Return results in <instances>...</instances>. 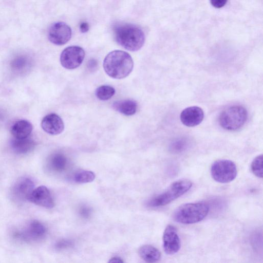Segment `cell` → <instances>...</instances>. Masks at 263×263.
Segmentation results:
<instances>
[{
	"label": "cell",
	"mask_w": 263,
	"mask_h": 263,
	"mask_svg": "<svg viewBox=\"0 0 263 263\" xmlns=\"http://www.w3.org/2000/svg\"><path fill=\"white\" fill-rule=\"evenodd\" d=\"M28 201L47 209H51L54 205L50 191L47 187L43 185L33 190Z\"/></svg>",
	"instance_id": "obj_12"
},
{
	"label": "cell",
	"mask_w": 263,
	"mask_h": 263,
	"mask_svg": "<svg viewBox=\"0 0 263 263\" xmlns=\"http://www.w3.org/2000/svg\"><path fill=\"white\" fill-rule=\"evenodd\" d=\"M71 245V242L67 240H62L55 244V248L58 250L67 248Z\"/></svg>",
	"instance_id": "obj_23"
},
{
	"label": "cell",
	"mask_w": 263,
	"mask_h": 263,
	"mask_svg": "<svg viewBox=\"0 0 263 263\" xmlns=\"http://www.w3.org/2000/svg\"><path fill=\"white\" fill-rule=\"evenodd\" d=\"M162 239L163 249L166 254L173 255L178 252L181 246L180 240L177 229L174 226H167Z\"/></svg>",
	"instance_id": "obj_11"
},
{
	"label": "cell",
	"mask_w": 263,
	"mask_h": 263,
	"mask_svg": "<svg viewBox=\"0 0 263 263\" xmlns=\"http://www.w3.org/2000/svg\"><path fill=\"white\" fill-rule=\"evenodd\" d=\"M117 42L125 49L136 51L144 45L145 35L138 26L127 23L116 25L114 29Z\"/></svg>",
	"instance_id": "obj_2"
},
{
	"label": "cell",
	"mask_w": 263,
	"mask_h": 263,
	"mask_svg": "<svg viewBox=\"0 0 263 263\" xmlns=\"http://www.w3.org/2000/svg\"><path fill=\"white\" fill-rule=\"evenodd\" d=\"M109 262H115V263H121L123 262V261L120 258L115 257L111 258L108 261Z\"/></svg>",
	"instance_id": "obj_28"
},
{
	"label": "cell",
	"mask_w": 263,
	"mask_h": 263,
	"mask_svg": "<svg viewBox=\"0 0 263 263\" xmlns=\"http://www.w3.org/2000/svg\"><path fill=\"white\" fill-rule=\"evenodd\" d=\"M192 186V182L188 179L176 181L164 192L151 199L147 204L151 207L165 205L183 195Z\"/></svg>",
	"instance_id": "obj_4"
},
{
	"label": "cell",
	"mask_w": 263,
	"mask_h": 263,
	"mask_svg": "<svg viewBox=\"0 0 263 263\" xmlns=\"http://www.w3.org/2000/svg\"><path fill=\"white\" fill-rule=\"evenodd\" d=\"M263 156L261 154L255 157L251 164V170L254 175L257 177H262Z\"/></svg>",
	"instance_id": "obj_22"
},
{
	"label": "cell",
	"mask_w": 263,
	"mask_h": 263,
	"mask_svg": "<svg viewBox=\"0 0 263 263\" xmlns=\"http://www.w3.org/2000/svg\"><path fill=\"white\" fill-rule=\"evenodd\" d=\"M34 189V183L29 177H24L18 179L12 186L11 195L14 200L22 202L29 200Z\"/></svg>",
	"instance_id": "obj_10"
},
{
	"label": "cell",
	"mask_w": 263,
	"mask_h": 263,
	"mask_svg": "<svg viewBox=\"0 0 263 263\" xmlns=\"http://www.w3.org/2000/svg\"><path fill=\"white\" fill-rule=\"evenodd\" d=\"M71 36V29L65 23L62 22L52 24L48 32L49 40L57 45H62L68 42Z\"/></svg>",
	"instance_id": "obj_8"
},
{
	"label": "cell",
	"mask_w": 263,
	"mask_h": 263,
	"mask_svg": "<svg viewBox=\"0 0 263 263\" xmlns=\"http://www.w3.org/2000/svg\"><path fill=\"white\" fill-rule=\"evenodd\" d=\"M49 164L51 168L54 171H62L66 167L67 159L63 154H54L51 157Z\"/></svg>",
	"instance_id": "obj_19"
},
{
	"label": "cell",
	"mask_w": 263,
	"mask_h": 263,
	"mask_svg": "<svg viewBox=\"0 0 263 263\" xmlns=\"http://www.w3.org/2000/svg\"><path fill=\"white\" fill-rule=\"evenodd\" d=\"M41 126L46 133L52 135L61 134L64 129V124L62 119L53 113L48 114L43 118Z\"/></svg>",
	"instance_id": "obj_14"
},
{
	"label": "cell",
	"mask_w": 263,
	"mask_h": 263,
	"mask_svg": "<svg viewBox=\"0 0 263 263\" xmlns=\"http://www.w3.org/2000/svg\"><path fill=\"white\" fill-rule=\"evenodd\" d=\"M95 93L99 100L105 101L109 100L115 95V89L109 85H102L97 88Z\"/></svg>",
	"instance_id": "obj_20"
},
{
	"label": "cell",
	"mask_w": 263,
	"mask_h": 263,
	"mask_svg": "<svg viewBox=\"0 0 263 263\" xmlns=\"http://www.w3.org/2000/svg\"><path fill=\"white\" fill-rule=\"evenodd\" d=\"M112 106L115 110L126 116L134 115L137 109V102L129 99L116 101Z\"/></svg>",
	"instance_id": "obj_17"
},
{
	"label": "cell",
	"mask_w": 263,
	"mask_h": 263,
	"mask_svg": "<svg viewBox=\"0 0 263 263\" xmlns=\"http://www.w3.org/2000/svg\"><path fill=\"white\" fill-rule=\"evenodd\" d=\"M211 174L216 181L229 183L236 178L237 174L235 164L230 160L220 159L215 161L211 167Z\"/></svg>",
	"instance_id": "obj_6"
},
{
	"label": "cell",
	"mask_w": 263,
	"mask_h": 263,
	"mask_svg": "<svg viewBox=\"0 0 263 263\" xmlns=\"http://www.w3.org/2000/svg\"><path fill=\"white\" fill-rule=\"evenodd\" d=\"M80 29L81 32L85 33L89 30V25L86 22H82L80 25Z\"/></svg>",
	"instance_id": "obj_26"
},
{
	"label": "cell",
	"mask_w": 263,
	"mask_h": 263,
	"mask_svg": "<svg viewBox=\"0 0 263 263\" xmlns=\"http://www.w3.org/2000/svg\"><path fill=\"white\" fill-rule=\"evenodd\" d=\"M227 2V0H210L211 5L216 8L223 7Z\"/></svg>",
	"instance_id": "obj_24"
},
{
	"label": "cell",
	"mask_w": 263,
	"mask_h": 263,
	"mask_svg": "<svg viewBox=\"0 0 263 263\" xmlns=\"http://www.w3.org/2000/svg\"><path fill=\"white\" fill-rule=\"evenodd\" d=\"M96 176L90 171H81L75 174L73 179L77 183H86L93 181Z\"/></svg>",
	"instance_id": "obj_21"
},
{
	"label": "cell",
	"mask_w": 263,
	"mask_h": 263,
	"mask_svg": "<svg viewBox=\"0 0 263 263\" xmlns=\"http://www.w3.org/2000/svg\"><path fill=\"white\" fill-rule=\"evenodd\" d=\"M209 206L204 202H198L182 204L174 211L175 221L183 224H192L202 220L208 215Z\"/></svg>",
	"instance_id": "obj_3"
},
{
	"label": "cell",
	"mask_w": 263,
	"mask_h": 263,
	"mask_svg": "<svg viewBox=\"0 0 263 263\" xmlns=\"http://www.w3.org/2000/svg\"><path fill=\"white\" fill-rule=\"evenodd\" d=\"M46 232V229L42 223L33 220L28 223L23 231L15 232L14 236L24 241L37 240L43 237Z\"/></svg>",
	"instance_id": "obj_9"
},
{
	"label": "cell",
	"mask_w": 263,
	"mask_h": 263,
	"mask_svg": "<svg viewBox=\"0 0 263 263\" xmlns=\"http://www.w3.org/2000/svg\"><path fill=\"white\" fill-rule=\"evenodd\" d=\"M80 214L82 216L87 217L90 214V210L87 207H82L80 210Z\"/></svg>",
	"instance_id": "obj_25"
},
{
	"label": "cell",
	"mask_w": 263,
	"mask_h": 263,
	"mask_svg": "<svg viewBox=\"0 0 263 263\" xmlns=\"http://www.w3.org/2000/svg\"><path fill=\"white\" fill-rule=\"evenodd\" d=\"M32 129V125L29 121L20 120L13 124L11 128V133L15 138H26L29 137Z\"/></svg>",
	"instance_id": "obj_15"
},
{
	"label": "cell",
	"mask_w": 263,
	"mask_h": 263,
	"mask_svg": "<svg viewBox=\"0 0 263 263\" xmlns=\"http://www.w3.org/2000/svg\"><path fill=\"white\" fill-rule=\"evenodd\" d=\"M248 117L246 109L240 105H233L224 109L220 114V126L228 130L240 129L245 124Z\"/></svg>",
	"instance_id": "obj_5"
},
{
	"label": "cell",
	"mask_w": 263,
	"mask_h": 263,
	"mask_svg": "<svg viewBox=\"0 0 263 263\" xmlns=\"http://www.w3.org/2000/svg\"><path fill=\"white\" fill-rule=\"evenodd\" d=\"M97 65L98 64L97 61L94 59H91L89 60L88 63V68L92 70L93 69L96 68Z\"/></svg>",
	"instance_id": "obj_27"
},
{
	"label": "cell",
	"mask_w": 263,
	"mask_h": 263,
	"mask_svg": "<svg viewBox=\"0 0 263 263\" xmlns=\"http://www.w3.org/2000/svg\"><path fill=\"white\" fill-rule=\"evenodd\" d=\"M35 145V141L28 137L23 139L14 138L11 141L12 150L18 154H24L30 152Z\"/></svg>",
	"instance_id": "obj_16"
},
{
	"label": "cell",
	"mask_w": 263,
	"mask_h": 263,
	"mask_svg": "<svg viewBox=\"0 0 263 263\" xmlns=\"http://www.w3.org/2000/svg\"><path fill=\"white\" fill-rule=\"evenodd\" d=\"M85 57V51L81 47L69 46L62 52L60 62L62 66L68 69L78 67L83 62Z\"/></svg>",
	"instance_id": "obj_7"
},
{
	"label": "cell",
	"mask_w": 263,
	"mask_h": 263,
	"mask_svg": "<svg viewBox=\"0 0 263 263\" xmlns=\"http://www.w3.org/2000/svg\"><path fill=\"white\" fill-rule=\"evenodd\" d=\"M103 67L109 77L121 79L128 76L132 71L134 62L127 52L114 50L109 52L105 58Z\"/></svg>",
	"instance_id": "obj_1"
},
{
	"label": "cell",
	"mask_w": 263,
	"mask_h": 263,
	"mask_svg": "<svg viewBox=\"0 0 263 263\" xmlns=\"http://www.w3.org/2000/svg\"><path fill=\"white\" fill-rule=\"evenodd\" d=\"M138 253L140 257L147 262H157L161 257L159 250L149 245L141 246L139 249Z\"/></svg>",
	"instance_id": "obj_18"
},
{
	"label": "cell",
	"mask_w": 263,
	"mask_h": 263,
	"mask_svg": "<svg viewBox=\"0 0 263 263\" xmlns=\"http://www.w3.org/2000/svg\"><path fill=\"white\" fill-rule=\"evenodd\" d=\"M204 112L198 106H191L183 109L180 118L182 124L188 127H194L199 125L203 120Z\"/></svg>",
	"instance_id": "obj_13"
}]
</instances>
